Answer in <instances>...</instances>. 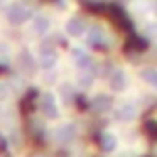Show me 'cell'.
I'll return each instance as SVG.
<instances>
[{"label":"cell","mask_w":157,"mask_h":157,"mask_svg":"<svg viewBox=\"0 0 157 157\" xmlns=\"http://www.w3.org/2000/svg\"><path fill=\"white\" fill-rule=\"evenodd\" d=\"M7 20L15 22V25H20V22L29 20V10H27L22 2H12V5L7 7Z\"/></svg>","instance_id":"1"},{"label":"cell","mask_w":157,"mask_h":157,"mask_svg":"<svg viewBox=\"0 0 157 157\" xmlns=\"http://www.w3.org/2000/svg\"><path fill=\"white\" fill-rule=\"evenodd\" d=\"M64 29H66V34L69 37H83L86 34V22L81 20V17H71V20H66L64 22Z\"/></svg>","instance_id":"2"},{"label":"cell","mask_w":157,"mask_h":157,"mask_svg":"<svg viewBox=\"0 0 157 157\" xmlns=\"http://www.w3.org/2000/svg\"><path fill=\"white\" fill-rule=\"evenodd\" d=\"M108 86H110V91H115V93L125 91V88H128V74H125L123 69H115V71L110 74V78H108Z\"/></svg>","instance_id":"3"},{"label":"cell","mask_w":157,"mask_h":157,"mask_svg":"<svg viewBox=\"0 0 157 157\" xmlns=\"http://www.w3.org/2000/svg\"><path fill=\"white\" fill-rule=\"evenodd\" d=\"M52 29V20L47 15H37L34 20H29V32L32 34H47Z\"/></svg>","instance_id":"4"},{"label":"cell","mask_w":157,"mask_h":157,"mask_svg":"<svg viewBox=\"0 0 157 157\" xmlns=\"http://www.w3.org/2000/svg\"><path fill=\"white\" fill-rule=\"evenodd\" d=\"M39 105H42V113L44 115H56L59 113V105H56V96L54 93H44L42 101H39Z\"/></svg>","instance_id":"5"},{"label":"cell","mask_w":157,"mask_h":157,"mask_svg":"<svg viewBox=\"0 0 157 157\" xmlns=\"http://www.w3.org/2000/svg\"><path fill=\"white\" fill-rule=\"evenodd\" d=\"M135 113H137L135 103H120L115 108V118L118 120H130V118H135Z\"/></svg>","instance_id":"6"},{"label":"cell","mask_w":157,"mask_h":157,"mask_svg":"<svg viewBox=\"0 0 157 157\" xmlns=\"http://www.w3.org/2000/svg\"><path fill=\"white\" fill-rule=\"evenodd\" d=\"M140 76H142V81H145L150 88H155V91H157V69H155V66L142 69V71H140Z\"/></svg>","instance_id":"7"},{"label":"cell","mask_w":157,"mask_h":157,"mask_svg":"<svg viewBox=\"0 0 157 157\" xmlns=\"http://www.w3.org/2000/svg\"><path fill=\"white\" fill-rule=\"evenodd\" d=\"M86 37H88L91 44H103V42H108V39H103L105 34H103L101 27H88V29H86Z\"/></svg>","instance_id":"8"},{"label":"cell","mask_w":157,"mask_h":157,"mask_svg":"<svg viewBox=\"0 0 157 157\" xmlns=\"http://www.w3.org/2000/svg\"><path fill=\"white\" fill-rule=\"evenodd\" d=\"M74 137V125H61V128H56V140H71Z\"/></svg>","instance_id":"9"},{"label":"cell","mask_w":157,"mask_h":157,"mask_svg":"<svg viewBox=\"0 0 157 157\" xmlns=\"http://www.w3.org/2000/svg\"><path fill=\"white\" fill-rule=\"evenodd\" d=\"M101 145H103L105 150H115V145H118V137H115L113 132H103V135H101Z\"/></svg>","instance_id":"10"},{"label":"cell","mask_w":157,"mask_h":157,"mask_svg":"<svg viewBox=\"0 0 157 157\" xmlns=\"http://www.w3.org/2000/svg\"><path fill=\"white\" fill-rule=\"evenodd\" d=\"M39 66H42V69H54V66H56V54H44V56L39 59Z\"/></svg>","instance_id":"11"},{"label":"cell","mask_w":157,"mask_h":157,"mask_svg":"<svg viewBox=\"0 0 157 157\" xmlns=\"http://www.w3.org/2000/svg\"><path fill=\"white\" fill-rule=\"evenodd\" d=\"M74 56H76V64L83 69V66H88V54L83 52V49H74Z\"/></svg>","instance_id":"12"},{"label":"cell","mask_w":157,"mask_h":157,"mask_svg":"<svg viewBox=\"0 0 157 157\" xmlns=\"http://www.w3.org/2000/svg\"><path fill=\"white\" fill-rule=\"evenodd\" d=\"M91 83H93V76L91 74H83L81 76V86H91Z\"/></svg>","instance_id":"13"}]
</instances>
